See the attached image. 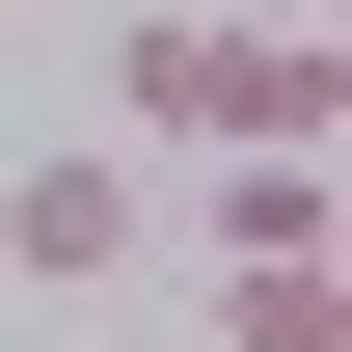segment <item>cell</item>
Instances as JSON below:
<instances>
[{
    "instance_id": "obj_1",
    "label": "cell",
    "mask_w": 352,
    "mask_h": 352,
    "mask_svg": "<svg viewBox=\"0 0 352 352\" xmlns=\"http://www.w3.org/2000/svg\"><path fill=\"white\" fill-rule=\"evenodd\" d=\"M0 271H28V298L135 271V135H54V163H0Z\"/></svg>"
},
{
    "instance_id": "obj_2",
    "label": "cell",
    "mask_w": 352,
    "mask_h": 352,
    "mask_svg": "<svg viewBox=\"0 0 352 352\" xmlns=\"http://www.w3.org/2000/svg\"><path fill=\"white\" fill-rule=\"evenodd\" d=\"M217 325H244V352H352V271H325V244H217Z\"/></svg>"
}]
</instances>
